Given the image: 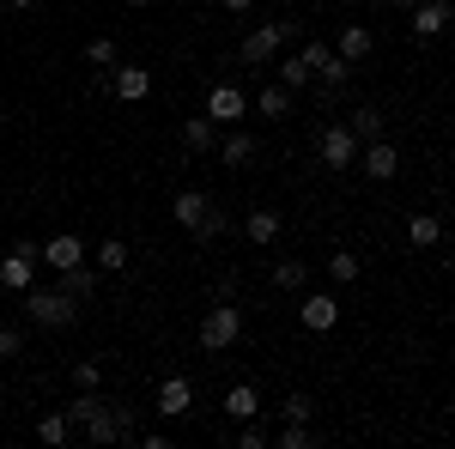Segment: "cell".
<instances>
[{
  "instance_id": "6da1fadb",
  "label": "cell",
  "mask_w": 455,
  "mask_h": 449,
  "mask_svg": "<svg viewBox=\"0 0 455 449\" xmlns=\"http://www.w3.org/2000/svg\"><path fill=\"white\" fill-rule=\"evenodd\" d=\"M19 304H25V322L36 328H73V316H79V298L73 292H19Z\"/></svg>"
},
{
  "instance_id": "7a4b0ae2",
  "label": "cell",
  "mask_w": 455,
  "mask_h": 449,
  "mask_svg": "<svg viewBox=\"0 0 455 449\" xmlns=\"http://www.w3.org/2000/svg\"><path fill=\"white\" fill-rule=\"evenodd\" d=\"M237 341H243V310L219 298V304L201 316V346H207V352H225V346H237Z\"/></svg>"
},
{
  "instance_id": "3957f363",
  "label": "cell",
  "mask_w": 455,
  "mask_h": 449,
  "mask_svg": "<svg viewBox=\"0 0 455 449\" xmlns=\"http://www.w3.org/2000/svg\"><path fill=\"white\" fill-rule=\"evenodd\" d=\"M280 43H291V19H267L243 36V68H267L280 55Z\"/></svg>"
},
{
  "instance_id": "277c9868",
  "label": "cell",
  "mask_w": 455,
  "mask_h": 449,
  "mask_svg": "<svg viewBox=\"0 0 455 449\" xmlns=\"http://www.w3.org/2000/svg\"><path fill=\"white\" fill-rule=\"evenodd\" d=\"M315 146H322V164H334V171H352V164H358V146H364V140L352 134L347 122H334V128H322V140H315Z\"/></svg>"
},
{
  "instance_id": "5b68a950",
  "label": "cell",
  "mask_w": 455,
  "mask_h": 449,
  "mask_svg": "<svg viewBox=\"0 0 455 449\" xmlns=\"http://www.w3.org/2000/svg\"><path fill=\"white\" fill-rule=\"evenodd\" d=\"M36 279V243H12V255L0 261V285L6 292H31Z\"/></svg>"
},
{
  "instance_id": "8992f818",
  "label": "cell",
  "mask_w": 455,
  "mask_h": 449,
  "mask_svg": "<svg viewBox=\"0 0 455 449\" xmlns=\"http://www.w3.org/2000/svg\"><path fill=\"white\" fill-rule=\"evenodd\" d=\"M36 261H49L55 274H68V268H79V261H85V243L73 237V231H55V237L36 249Z\"/></svg>"
},
{
  "instance_id": "52a82bcc",
  "label": "cell",
  "mask_w": 455,
  "mask_h": 449,
  "mask_svg": "<svg viewBox=\"0 0 455 449\" xmlns=\"http://www.w3.org/2000/svg\"><path fill=\"white\" fill-rule=\"evenodd\" d=\"M358 171L377 176V182H388V176L401 171V152H395L388 140H364V146H358Z\"/></svg>"
},
{
  "instance_id": "ba28073f",
  "label": "cell",
  "mask_w": 455,
  "mask_h": 449,
  "mask_svg": "<svg viewBox=\"0 0 455 449\" xmlns=\"http://www.w3.org/2000/svg\"><path fill=\"white\" fill-rule=\"evenodd\" d=\"M158 413H164V419L195 413V382H188V377H164V382H158Z\"/></svg>"
},
{
  "instance_id": "9c48e42d",
  "label": "cell",
  "mask_w": 455,
  "mask_h": 449,
  "mask_svg": "<svg viewBox=\"0 0 455 449\" xmlns=\"http://www.w3.org/2000/svg\"><path fill=\"white\" fill-rule=\"evenodd\" d=\"M243 109H249L243 85H212L207 92V116L212 122H243Z\"/></svg>"
},
{
  "instance_id": "30bf717a",
  "label": "cell",
  "mask_w": 455,
  "mask_h": 449,
  "mask_svg": "<svg viewBox=\"0 0 455 449\" xmlns=\"http://www.w3.org/2000/svg\"><path fill=\"white\" fill-rule=\"evenodd\" d=\"M450 19H455L450 0H419V6H413V36H443Z\"/></svg>"
},
{
  "instance_id": "8fae6325",
  "label": "cell",
  "mask_w": 455,
  "mask_h": 449,
  "mask_svg": "<svg viewBox=\"0 0 455 449\" xmlns=\"http://www.w3.org/2000/svg\"><path fill=\"white\" fill-rule=\"evenodd\" d=\"M298 316H304V328H310V334H328V328L340 322V304H334L328 292H310V298L298 304Z\"/></svg>"
},
{
  "instance_id": "7c38bea8",
  "label": "cell",
  "mask_w": 455,
  "mask_h": 449,
  "mask_svg": "<svg viewBox=\"0 0 455 449\" xmlns=\"http://www.w3.org/2000/svg\"><path fill=\"white\" fill-rule=\"evenodd\" d=\"M171 212H176V225H182V231H201V225H207V212H212V201H207V195H195V188H182V195L171 201Z\"/></svg>"
},
{
  "instance_id": "4fadbf2b",
  "label": "cell",
  "mask_w": 455,
  "mask_h": 449,
  "mask_svg": "<svg viewBox=\"0 0 455 449\" xmlns=\"http://www.w3.org/2000/svg\"><path fill=\"white\" fill-rule=\"evenodd\" d=\"M182 146H188V152H219V122H212L207 109L182 122Z\"/></svg>"
},
{
  "instance_id": "5bb4252c",
  "label": "cell",
  "mask_w": 455,
  "mask_h": 449,
  "mask_svg": "<svg viewBox=\"0 0 455 449\" xmlns=\"http://www.w3.org/2000/svg\"><path fill=\"white\" fill-rule=\"evenodd\" d=\"M109 92H116L122 104H140L146 92H152V73H146V68H116V79H109Z\"/></svg>"
},
{
  "instance_id": "9a60e30c",
  "label": "cell",
  "mask_w": 455,
  "mask_h": 449,
  "mask_svg": "<svg viewBox=\"0 0 455 449\" xmlns=\"http://www.w3.org/2000/svg\"><path fill=\"white\" fill-rule=\"evenodd\" d=\"M371 49H377L371 25H347V31H340V43H334V55H340V61H364Z\"/></svg>"
},
{
  "instance_id": "2e32d148",
  "label": "cell",
  "mask_w": 455,
  "mask_h": 449,
  "mask_svg": "<svg viewBox=\"0 0 455 449\" xmlns=\"http://www.w3.org/2000/svg\"><path fill=\"white\" fill-rule=\"evenodd\" d=\"M243 237L267 249V243L280 237V212H274V207H255V212H243Z\"/></svg>"
},
{
  "instance_id": "e0dca14e",
  "label": "cell",
  "mask_w": 455,
  "mask_h": 449,
  "mask_svg": "<svg viewBox=\"0 0 455 449\" xmlns=\"http://www.w3.org/2000/svg\"><path fill=\"white\" fill-rule=\"evenodd\" d=\"M225 413H231L237 425H243V419H255V413H261V395H255L249 382H237V389H225Z\"/></svg>"
},
{
  "instance_id": "ac0fdd59",
  "label": "cell",
  "mask_w": 455,
  "mask_h": 449,
  "mask_svg": "<svg viewBox=\"0 0 455 449\" xmlns=\"http://www.w3.org/2000/svg\"><path fill=\"white\" fill-rule=\"evenodd\" d=\"M347 128H352L358 140H383V109H377V104H358V109L347 116Z\"/></svg>"
},
{
  "instance_id": "d6986e66",
  "label": "cell",
  "mask_w": 455,
  "mask_h": 449,
  "mask_svg": "<svg viewBox=\"0 0 455 449\" xmlns=\"http://www.w3.org/2000/svg\"><path fill=\"white\" fill-rule=\"evenodd\" d=\"M407 237L419 243V249L443 243V219H437V212H413V219H407Z\"/></svg>"
},
{
  "instance_id": "ffe728a7",
  "label": "cell",
  "mask_w": 455,
  "mask_h": 449,
  "mask_svg": "<svg viewBox=\"0 0 455 449\" xmlns=\"http://www.w3.org/2000/svg\"><path fill=\"white\" fill-rule=\"evenodd\" d=\"M36 437H43L49 449H61L73 437V419L68 413H43V419H36Z\"/></svg>"
},
{
  "instance_id": "44dd1931",
  "label": "cell",
  "mask_w": 455,
  "mask_h": 449,
  "mask_svg": "<svg viewBox=\"0 0 455 449\" xmlns=\"http://www.w3.org/2000/svg\"><path fill=\"white\" fill-rule=\"evenodd\" d=\"M219 158H225V164H237V171H243L249 158H255V140H249V134H225V140H219Z\"/></svg>"
},
{
  "instance_id": "7402d4cb",
  "label": "cell",
  "mask_w": 455,
  "mask_h": 449,
  "mask_svg": "<svg viewBox=\"0 0 455 449\" xmlns=\"http://www.w3.org/2000/svg\"><path fill=\"white\" fill-rule=\"evenodd\" d=\"M328 274H334V285H352V279L364 274V261H358L352 249H334V255H328Z\"/></svg>"
},
{
  "instance_id": "603a6c76",
  "label": "cell",
  "mask_w": 455,
  "mask_h": 449,
  "mask_svg": "<svg viewBox=\"0 0 455 449\" xmlns=\"http://www.w3.org/2000/svg\"><path fill=\"white\" fill-rule=\"evenodd\" d=\"M61 292H73V298H79V304H85V298H92V292H98V274H92V268H85V261H79V268H68V274H61Z\"/></svg>"
},
{
  "instance_id": "cb8c5ba5",
  "label": "cell",
  "mask_w": 455,
  "mask_h": 449,
  "mask_svg": "<svg viewBox=\"0 0 455 449\" xmlns=\"http://www.w3.org/2000/svg\"><path fill=\"white\" fill-rule=\"evenodd\" d=\"M98 268H104V274H122V268H128V243L104 237V243H98Z\"/></svg>"
},
{
  "instance_id": "d4e9b609",
  "label": "cell",
  "mask_w": 455,
  "mask_h": 449,
  "mask_svg": "<svg viewBox=\"0 0 455 449\" xmlns=\"http://www.w3.org/2000/svg\"><path fill=\"white\" fill-rule=\"evenodd\" d=\"M280 85H291V92H304V85H315V73L304 68V55H285V61H280Z\"/></svg>"
},
{
  "instance_id": "484cf974",
  "label": "cell",
  "mask_w": 455,
  "mask_h": 449,
  "mask_svg": "<svg viewBox=\"0 0 455 449\" xmlns=\"http://www.w3.org/2000/svg\"><path fill=\"white\" fill-rule=\"evenodd\" d=\"M274 285H280V292H304V285H310V268H304V261H280V268H274Z\"/></svg>"
},
{
  "instance_id": "4316f807",
  "label": "cell",
  "mask_w": 455,
  "mask_h": 449,
  "mask_svg": "<svg viewBox=\"0 0 455 449\" xmlns=\"http://www.w3.org/2000/svg\"><path fill=\"white\" fill-rule=\"evenodd\" d=\"M255 109H261V116H285V109H291V85H267V92L255 98Z\"/></svg>"
},
{
  "instance_id": "83f0119b",
  "label": "cell",
  "mask_w": 455,
  "mask_h": 449,
  "mask_svg": "<svg viewBox=\"0 0 455 449\" xmlns=\"http://www.w3.org/2000/svg\"><path fill=\"white\" fill-rule=\"evenodd\" d=\"M310 419H285V431H280V449H310Z\"/></svg>"
},
{
  "instance_id": "f1b7e54d",
  "label": "cell",
  "mask_w": 455,
  "mask_h": 449,
  "mask_svg": "<svg viewBox=\"0 0 455 449\" xmlns=\"http://www.w3.org/2000/svg\"><path fill=\"white\" fill-rule=\"evenodd\" d=\"M85 61H92V68H116V43H109V36H92V43H85Z\"/></svg>"
},
{
  "instance_id": "f546056e",
  "label": "cell",
  "mask_w": 455,
  "mask_h": 449,
  "mask_svg": "<svg viewBox=\"0 0 455 449\" xmlns=\"http://www.w3.org/2000/svg\"><path fill=\"white\" fill-rule=\"evenodd\" d=\"M19 352H25V328L0 322V358H19Z\"/></svg>"
},
{
  "instance_id": "4dcf8cb0",
  "label": "cell",
  "mask_w": 455,
  "mask_h": 449,
  "mask_svg": "<svg viewBox=\"0 0 455 449\" xmlns=\"http://www.w3.org/2000/svg\"><path fill=\"white\" fill-rule=\"evenodd\" d=\"M73 382H79V389H98V382H104L98 358H79V365H73Z\"/></svg>"
},
{
  "instance_id": "1f68e13d",
  "label": "cell",
  "mask_w": 455,
  "mask_h": 449,
  "mask_svg": "<svg viewBox=\"0 0 455 449\" xmlns=\"http://www.w3.org/2000/svg\"><path fill=\"white\" fill-rule=\"evenodd\" d=\"M298 55H304V68H310V73H322V61H328V55H334V49H328V43H304V49H298Z\"/></svg>"
},
{
  "instance_id": "d6a6232c",
  "label": "cell",
  "mask_w": 455,
  "mask_h": 449,
  "mask_svg": "<svg viewBox=\"0 0 455 449\" xmlns=\"http://www.w3.org/2000/svg\"><path fill=\"white\" fill-rule=\"evenodd\" d=\"M310 413H315L310 395H285V419H310Z\"/></svg>"
},
{
  "instance_id": "836d02e7",
  "label": "cell",
  "mask_w": 455,
  "mask_h": 449,
  "mask_svg": "<svg viewBox=\"0 0 455 449\" xmlns=\"http://www.w3.org/2000/svg\"><path fill=\"white\" fill-rule=\"evenodd\" d=\"M237 444H243V449H267V431H255V425L243 419V431H237Z\"/></svg>"
},
{
  "instance_id": "e575fe53",
  "label": "cell",
  "mask_w": 455,
  "mask_h": 449,
  "mask_svg": "<svg viewBox=\"0 0 455 449\" xmlns=\"http://www.w3.org/2000/svg\"><path fill=\"white\" fill-rule=\"evenodd\" d=\"M109 407H116V401H109ZM116 431H122V444L134 437V407H116Z\"/></svg>"
},
{
  "instance_id": "d590c367",
  "label": "cell",
  "mask_w": 455,
  "mask_h": 449,
  "mask_svg": "<svg viewBox=\"0 0 455 449\" xmlns=\"http://www.w3.org/2000/svg\"><path fill=\"white\" fill-rule=\"evenodd\" d=\"M383 6H395V12H413V6H419V0H383Z\"/></svg>"
},
{
  "instance_id": "8d00e7d4",
  "label": "cell",
  "mask_w": 455,
  "mask_h": 449,
  "mask_svg": "<svg viewBox=\"0 0 455 449\" xmlns=\"http://www.w3.org/2000/svg\"><path fill=\"white\" fill-rule=\"evenodd\" d=\"M225 6H231V12H249V6H255V0H225Z\"/></svg>"
},
{
  "instance_id": "74e56055",
  "label": "cell",
  "mask_w": 455,
  "mask_h": 449,
  "mask_svg": "<svg viewBox=\"0 0 455 449\" xmlns=\"http://www.w3.org/2000/svg\"><path fill=\"white\" fill-rule=\"evenodd\" d=\"M6 6H36V0H6Z\"/></svg>"
},
{
  "instance_id": "f35d334b",
  "label": "cell",
  "mask_w": 455,
  "mask_h": 449,
  "mask_svg": "<svg viewBox=\"0 0 455 449\" xmlns=\"http://www.w3.org/2000/svg\"><path fill=\"white\" fill-rule=\"evenodd\" d=\"M128 6H152V0H128Z\"/></svg>"
},
{
  "instance_id": "ab89813d",
  "label": "cell",
  "mask_w": 455,
  "mask_h": 449,
  "mask_svg": "<svg viewBox=\"0 0 455 449\" xmlns=\"http://www.w3.org/2000/svg\"><path fill=\"white\" fill-rule=\"evenodd\" d=\"M450 6H455V0H450Z\"/></svg>"
}]
</instances>
